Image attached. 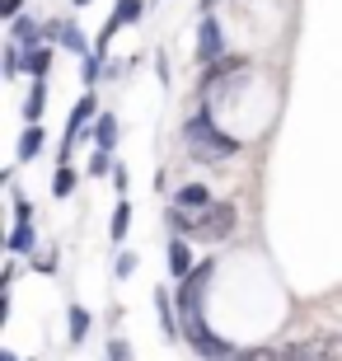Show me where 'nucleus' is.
<instances>
[{
    "instance_id": "1",
    "label": "nucleus",
    "mask_w": 342,
    "mask_h": 361,
    "mask_svg": "<svg viewBox=\"0 0 342 361\" xmlns=\"http://www.w3.org/2000/svg\"><path fill=\"white\" fill-rule=\"evenodd\" d=\"M169 226L173 230H188V240H202V244H221L235 235L239 226V212L230 202H211L202 212H188V207H173L169 212Z\"/></svg>"
},
{
    "instance_id": "2",
    "label": "nucleus",
    "mask_w": 342,
    "mask_h": 361,
    "mask_svg": "<svg viewBox=\"0 0 342 361\" xmlns=\"http://www.w3.org/2000/svg\"><path fill=\"white\" fill-rule=\"evenodd\" d=\"M183 141L197 160H230V155H239V136L221 132V127L211 122L207 108H197V113L183 122Z\"/></svg>"
},
{
    "instance_id": "3",
    "label": "nucleus",
    "mask_w": 342,
    "mask_h": 361,
    "mask_svg": "<svg viewBox=\"0 0 342 361\" xmlns=\"http://www.w3.org/2000/svg\"><path fill=\"white\" fill-rule=\"evenodd\" d=\"M178 334H183V338H188V343H193V348H197L207 361H230V357H235V348H230L225 338H216V334L207 329L202 310H193V314H183V319H178Z\"/></svg>"
},
{
    "instance_id": "4",
    "label": "nucleus",
    "mask_w": 342,
    "mask_h": 361,
    "mask_svg": "<svg viewBox=\"0 0 342 361\" xmlns=\"http://www.w3.org/2000/svg\"><path fill=\"white\" fill-rule=\"evenodd\" d=\"M94 108H99V104H94V99H80V104H75V113H71V122H66V146H75L80 127H85V122L94 118ZM66 146H61V155H66Z\"/></svg>"
},
{
    "instance_id": "5",
    "label": "nucleus",
    "mask_w": 342,
    "mask_h": 361,
    "mask_svg": "<svg viewBox=\"0 0 342 361\" xmlns=\"http://www.w3.org/2000/svg\"><path fill=\"white\" fill-rule=\"evenodd\" d=\"M197 47H202V61H216V56H221V24H216V19H202Z\"/></svg>"
},
{
    "instance_id": "6",
    "label": "nucleus",
    "mask_w": 342,
    "mask_h": 361,
    "mask_svg": "<svg viewBox=\"0 0 342 361\" xmlns=\"http://www.w3.org/2000/svg\"><path fill=\"white\" fill-rule=\"evenodd\" d=\"M169 272H173L178 281L193 272V254H188V244H183V240H173V244H169Z\"/></svg>"
},
{
    "instance_id": "7",
    "label": "nucleus",
    "mask_w": 342,
    "mask_h": 361,
    "mask_svg": "<svg viewBox=\"0 0 342 361\" xmlns=\"http://www.w3.org/2000/svg\"><path fill=\"white\" fill-rule=\"evenodd\" d=\"M24 71L33 75V80H42V75L52 71V52H47V47H33V52L24 56Z\"/></svg>"
},
{
    "instance_id": "8",
    "label": "nucleus",
    "mask_w": 342,
    "mask_h": 361,
    "mask_svg": "<svg viewBox=\"0 0 342 361\" xmlns=\"http://www.w3.org/2000/svg\"><path fill=\"white\" fill-rule=\"evenodd\" d=\"M178 207H188V212H202V207H211L207 188H202V183H188L183 192H178Z\"/></svg>"
},
{
    "instance_id": "9",
    "label": "nucleus",
    "mask_w": 342,
    "mask_h": 361,
    "mask_svg": "<svg viewBox=\"0 0 342 361\" xmlns=\"http://www.w3.org/2000/svg\"><path fill=\"white\" fill-rule=\"evenodd\" d=\"M314 352H319V361H342V338L338 334L314 338Z\"/></svg>"
},
{
    "instance_id": "10",
    "label": "nucleus",
    "mask_w": 342,
    "mask_h": 361,
    "mask_svg": "<svg viewBox=\"0 0 342 361\" xmlns=\"http://www.w3.org/2000/svg\"><path fill=\"white\" fill-rule=\"evenodd\" d=\"M52 33H56V42H61V47H71V52H85V38H80L75 24H52Z\"/></svg>"
},
{
    "instance_id": "11",
    "label": "nucleus",
    "mask_w": 342,
    "mask_h": 361,
    "mask_svg": "<svg viewBox=\"0 0 342 361\" xmlns=\"http://www.w3.org/2000/svg\"><path fill=\"white\" fill-rule=\"evenodd\" d=\"M42 146H47V141H42V127H28L24 141H19V160H33V155H38Z\"/></svg>"
},
{
    "instance_id": "12",
    "label": "nucleus",
    "mask_w": 342,
    "mask_h": 361,
    "mask_svg": "<svg viewBox=\"0 0 342 361\" xmlns=\"http://www.w3.org/2000/svg\"><path fill=\"white\" fill-rule=\"evenodd\" d=\"M281 361H319L314 343H291V348H281Z\"/></svg>"
},
{
    "instance_id": "13",
    "label": "nucleus",
    "mask_w": 342,
    "mask_h": 361,
    "mask_svg": "<svg viewBox=\"0 0 342 361\" xmlns=\"http://www.w3.org/2000/svg\"><path fill=\"white\" fill-rule=\"evenodd\" d=\"M42 33H38V24L33 19H14V42H24V47H33Z\"/></svg>"
},
{
    "instance_id": "14",
    "label": "nucleus",
    "mask_w": 342,
    "mask_h": 361,
    "mask_svg": "<svg viewBox=\"0 0 342 361\" xmlns=\"http://www.w3.org/2000/svg\"><path fill=\"white\" fill-rule=\"evenodd\" d=\"M94 136H99V150H113V141H118V122H113V118H99Z\"/></svg>"
},
{
    "instance_id": "15",
    "label": "nucleus",
    "mask_w": 342,
    "mask_h": 361,
    "mask_svg": "<svg viewBox=\"0 0 342 361\" xmlns=\"http://www.w3.org/2000/svg\"><path fill=\"white\" fill-rule=\"evenodd\" d=\"M85 334H90V314H85L80 305H71V343H80Z\"/></svg>"
},
{
    "instance_id": "16",
    "label": "nucleus",
    "mask_w": 342,
    "mask_h": 361,
    "mask_svg": "<svg viewBox=\"0 0 342 361\" xmlns=\"http://www.w3.org/2000/svg\"><path fill=\"white\" fill-rule=\"evenodd\" d=\"M230 361H281V352H272V348H244V352H235Z\"/></svg>"
},
{
    "instance_id": "17",
    "label": "nucleus",
    "mask_w": 342,
    "mask_h": 361,
    "mask_svg": "<svg viewBox=\"0 0 342 361\" xmlns=\"http://www.w3.org/2000/svg\"><path fill=\"white\" fill-rule=\"evenodd\" d=\"M42 104H47V90H42V80H38V85H33V94H28L24 113H28V118H42Z\"/></svg>"
},
{
    "instance_id": "18",
    "label": "nucleus",
    "mask_w": 342,
    "mask_h": 361,
    "mask_svg": "<svg viewBox=\"0 0 342 361\" xmlns=\"http://www.w3.org/2000/svg\"><path fill=\"white\" fill-rule=\"evenodd\" d=\"M127 226H132V207L122 202L118 212H113V240H122V235H127Z\"/></svg>"
},
{
    "instance_id": "19",
    "label": "nucleus",
    "mask_w": 342,
    "mask_h": 361,
    "mask_svg": "<svg viewBox=\"0 0 342 361\" xmlns=\"http://www.w3.org/2000/svg\"><path fill=\"white\" fill-rule=\"evenodd\" d=\"M71 188H75V174H71V169H61V174H56V183H52V192H56V197H71Z\"/></svg>"
},
{
    "instance_id": "20",
    "label": "nucleus",
    "mask_w": 342,
    "mask_h": 361,
    "mask_svg": "<svg viewBox=\"0 0 342 361\" xmlns=\"http://www.w3.org/2000/svg\"><path fill=\"white\" fill-rule=\"evenodd\" d=\"M118 19H122V24L141 19V0H122V5H118Z\"/></svg>"
},
{
    "instance_id": "21",
    "label": "nucleus",
    "mask_w": 342,
    "mask_h": 361,
    "mask_svg": "<svg viewBox=\"0 0 342 361\" xmlns=\"http://www.w3.org/2000/svg\"><path fill=\"white\" fill-rule=\"evenodd\" d=\"M90 174H108V150H99V155L90 160Z\"/></svg>"
},
{
    "instance_id": "22",
    "label": "nucleus",
    "mask_w": 342,
    "mask_h": 361,
    "mask_svg": "<svg viewBox=\"0 0 342 361\" xmlns=\"http://www.w3.org/2000/svg\"><path fill=\"white\" fill-rule=\"evenodd\" d=\"M132 268H136V254H122L118 258V277H132Z\"/></svg>"
},
{
    "instance_id": "23",
    "label": "nucleus",
    "mask_w": 342,
    "mask_h": 361,
    "mask_svg": "<svg viewBox=\"0 0 342 361\" xmlns=\"http://www.w3.org/2000/svg\"><path fill=\"white\" fill-rule=\"evenodd\" d=\"M19 5H24V0H0V14H5V19H19Z\"/></svg>"
},
{
    "instance_id": "24",
    "label": "nucleus",
    "mask_w": 342,
    "mask_h": 361,
    "mask_svg": "<svg viewBox=\"0 0 342 361\" xmlns=\"http://www.w3.org/2000/svg\"><path fill=\"white\" fill-rule=\"evenodd\" d=\"M202 5H207V10H211V5H216V0H202Z\"/></svg>"
},
{
    "instance_id": "25",
    "label": "nucleus",
    "mask_w": 342,
    "mask_h": 361,
    "mask_svg": "<svg viewBox=\"0 0 342 361\" xmlns=\"http://www.w3.org/2000/svg\"><path fill=\"white\" fill-rule=\"evenodd\" d=\"M75 5H85V0H75Z\"/></svg>"
}]
</instances>
